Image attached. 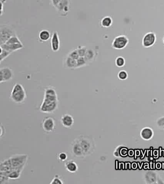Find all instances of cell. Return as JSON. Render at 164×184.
I'll return each instance as SVG.
<instances>
[{
    "label": "cell",
    "mask_w": 164,
    "mask_h": 184,
    "mask_svg": "<svg viewBox=\"0 0 164 184\" xmlns=\"http://www.w3.org/2000/svg\"><path fill=\"white\" fill-rule=\"evenodd\" d=\"M77 139L80 142L86 157L94 152L95 148V142L91 136L81 135Z\"/></svg>",
    "instance_id": "obj_1"
},
{
    "label": "cell",
    "mask_w": 164,
    "mask_h": 184,
    "mask_svg": "<svg viewBox=\"0 0 164 184\" xmlns=\"http://www.w3.org/2000/svg\"><path fill=\"white\" fill-rule=\"evenodd\" d=\"M11 100L16 104L23 103L27 98L26 91L22 84L16 83L10 94Z\"/></svg>",
    "instance_id": "obj_2"
},
{
    "label": "cell",
    "mask_w": 164,
    "mask_h": 184,
    "mask_svg": "<svg viewBox=\"0 0 164 184\" xmlns=\"http://www.w3.org/2000/svg\"><path fill=\"white\" fill-rule=\"evenodd\" d=\"M16 35L13 28L9 25H3L0 27V45L4 44L12 37Z\"/></svg>",
    "instance_id": "obj_3"
},
{
    "label": "cell",
    "mask_w": 164,
    "mask_h": 184,
    "mask_svg": "<svg viewBox=\"0 0 164 184\" xmlns=\"http://www.w3.org/2000/svg\"><path fill=\"white\" fill-rule=\"evenodd\" d=\"M13 169L25 167L28 160V155L26 154H16L9 158Z\"/></svg>",
    "instance_id": "obj_4"
},
{
    "label": "cell",
    "mask_w": 164,
    "mask_h": 184,
    "mask_svg": "<svg viewBox=\"0 0 164 184\" xmlns=\"http://www.w3.org/2000/svg\"><path fill=\"white\" fill-rule=\"evenodd\" d=\"M70 152L74 158L77 159H83L86 157L82 148L77 139H75L71 143Z\"/></svg>",
    "instance_id": "obj_5"
},
{
    "label": "cell",
    "mask_w": 164,
    "mask_h": 184,
    "mask_svg": "<svg viewBox=\"0 0 164 184\" xmlns=\"http://www.w3.org/2000/svg\"><path fill=\"white\" fill-rule=\"evenodd\" d=\"M58 101H51L44 98L40 110L42 113L50 114L56 111L58 108Z\"/></svg>",
    "instance_id": "obj_6"
},
{
    "label": "cell",
    "mask_w": 164,
    "mask_h": 184,
    "mask_svg": "<svg viewBox=\"0 0 164 184\" xmlns=\"http://www.w3.org/2000/svg\"><path fill=\"white\" fill-rule=\"evenodd\" d=\"M69 0H61L55 8L60 16L65 17L69 12Z\"/></svg>",
    "instance_id": "obj_7"
},
{
    "label": "cell",
    "mask_w": 164,
    "mask_h": 184,
    "mask_svg": "<svg viewBox=\"0 0 164 184\" xmlns=\"http://www.w3.org/2000/svg\"><path fill=\"white\" fill-rule=\"evenodd\" d=\"M13 77V70L9 67H3L0 69V82L2 83L10 81Z\"/></svg>",
    "instance_id": "obj_8"
},
{
    "label": "cell",
    "mask_w": 164,
    "mask_h": 184,
    "mask_svg": "<svg viewBox=\"0 0 164 184\" xmlns=\"http://www.w3.org/2000/svg\"><path fill=\"white\" fill-rule=\"evenodd\" d=\"M41 126L42 129L45 132L47 133L51 132L55 129L56 122L53 117H45L42 120Z\"/></svg>",
    "instance_id": "obj_9"
},
{
    "label": "cell",
    "mask_w": 164,
    "mask_h": 184,
    "mask_svg": "<svg viewBox=\"0 0 164 184\" xmlns=\"http://www.w3.org/2000/svg\"><path fill=\"white\" fill-rule=\"evenodd\" d=\"M129 40L125 36L117 37L113 42L112 46L115 49H120L124 48L128 44Z\"/></svg>",
    "instance_id": "obj_10"
},
{
    "label": "cell",
    "mask_w": 164,
    "mask_h": 184,
    "mask_svg": "<svg viewBox=\"0 0 164 184\" xmlns=\"http://www.w3.org/2000/svg\"><path fill=\"white\" fill-rule=\"evenodd\" d=\"M51 50L53 52H58L60 49V41L59 35L56 31H55L52 34L50 42Z\"/></svg>",
    "instance_id": "obj_11"
},
{
    "label": "cell",
    "mask_w": 164,
    "mask_h": 184,
    "mask_svg": "<svg viewBox=\"0 0 164 184\" xmlns=\"http://www.w3.org/2000/svg\"><path fill=\"white\" fill-rule=\"evenodd\" d=\"M156 40V35L153 32H149L144 37L142 40V44L145 47H150L154 45Z\"/></svg>",
    "instance_id": "obj_12"
},
{
    "label": "cell",
    "mask_w": 164,
    "mask_h": 184,
    "mask_svg": "<svg viewBox=\"0 0 164 184\" xmlns=\"http://www.w3.org/2000/svg\"><path fill=\"white\" fill-rule=\"evenodd\" d=\"M61 124L66 128H70L73 126L74 119L71 115L66 114L62 116L60 119Z\"/></svg>",
    "instance_id": "obj_13"
},
{
    "label": "cell",
    "mask_w": 164,
    "mask_h": 184,
    "mask_svg": "<svg viewBox=\"0 0 164 184\" xmlns=\"http://www.w3.org/2000/svg\"><path fill=\"white\" fill-rule=\"evenodd\" d=\"M44 99L51 101H58L57 94L54 88H47L45 89Z\"/></svg>",
    "instance_id": "obj_14"
},
{
    "label": "cell",
    "mask_w": 164,
    "mask_h": 184,
    "mask_svg": "<svg viewBox=\"0 0 164 184\" xmlns=\"http://www.w3.org/2000/svg\"><path fill=\"white\" fill-rule=\"evenodd\" d=\"M0 47L5 49L6 51L10 52L13 53V52L22 49L24 47V45L22 43L15 44H4L0 46Z\"/></svg>",
    "instance_id": "obj_15"
},
{
    "label": "cell",
    "mask_w": 164,
    "mask_h": 184,
    "mask_svg": "<svg viewBox=\"0 0 164 184\" xmlns=\"http://www.w3.org/2000/svg\"><path fill=\"white\" fill-rule=\"evenodd\" d=\"M65 167L69 173H75L78 170V166L72 160L66 161L65 164Z\"/></svg>",
    "instance_id": "obj_16"
},
{
    "label": "cell",
    "mask_w": 164,
    "mask_h": 184,
    "mask_svg": "<svg viewBox=\"0 0 164 184\" xmlns=\"http://www.w3.org/2000/svg\"><path fill=\"white\" fill-rule=\"evenodd\" d=\"M24 168L25 167H22L13 170L8 175V178L9 179H12V180L19 179V178H20L21 174L22 171L24 170Z\"/></svg>",
    "instance_id": "obj_17"
},
{
    "label": "cell",
    "mask_w": 164,
    "mask_h": 184,
    "mask_svg": "<svg viewBox=\"0 0 164 184\" xmlns=\"http://www.w3.org/2000/svg\"><path fill=\"white\" fill-rule=\"evenodd\" d=\"M64 65L68 69H76L77 60L67 56L64 61Z\"/></svg>",
    "instance_id": "obj_18"
},
{
    "label": "cell",
    "mask_w": 164,
    "mask_h": 184,
    "mask_svg": "<svg viewBox=\"0 0 164 184\" xmlns=\"http://www.w3.org/2000/svg\"><path fill=\"white\" fill-rule=\"evenodd\" d=\"M38 37L40 42H46L51 38V33L48 30H42L40 32Z\"/></svg>",
    "instance_id": "obj_19"
},
{
    "label": "cell",
    "mask_w": 164,
    "mask_h": 184,
    "mask_svg": "<svg viewBox=\"0 0 164 184\" xmlns=\"http://www.w3.org/2000/svg\"><path fill=\"white\" fill-rule=\"evenodd\" d=\"M95 53L93 49H87L85 55L84 57L87 62V64H89L90 63L93 61L95 57Z\"/></svg>",
    "instance_id": "obj_20"
},
{
    "label": "cell",
    "mask_w": 164,
    "mask_h": 184,
    "mask_svg": "<svg viewBox=\"0 0 164 184\" xmlns=\"http://www.w3.org/2000/svg\"><path fill=\"white\" fill-rule=\"evenodd\" d=\"M112 24V19L109 17H105L102 19L101 25L103 27H109Z\"/></svg>",
    "instance_id": "obj_21"
},
{
    "label": "cell",
    "mask_w": 164,
    "mask_h": 184,
    "mask_svg": "<svg viewBox=\"0 0 164 184\" xmlns=\"http://www.w3.org/2000/svg\"><path fill=\"white\" fill-rule=\"evenodd\" d=\"M1 49V52H0V63H2V62L5 60L6 58H8V57L12 54L11 52H8V51H6L5 49L2 48L0 47Z\"/></svg>",
    "instance_id": "obj_22"
},
{
    "label": "cell",
    "mask_w": 164,
    "mask_h": 184,
    "mask_svg": "<svg viewBox=\"0 0 164 184\" xmlns=\"http://www.w3.org/2000/svg\"><path fill=\"white\" fill-rule=\"evenodd\" d=\"M88 64H87V62H86L84 57H80V58L77 60L76 69L84 67V66H86Z\"/></svg>",
    "instance_id": "obj_23"
},
{
    "label": "cell",
    "mask_w": 164,
    "mask_h": 184,
    "mask_svg": "<svg viewBox=\"0 0 164 184\" xmlns=\"http://www.w3.org/2000/svg\"><path fill=\"white\" fill-rule=\"evenodd\" d=\"M21 43H22L20 40L19 38L17 36V35H15L10 38L5 44H15Z\"/></svg>",
    "instance_id": "obj_24"
},
{
    "label": "cell",
    "mask_w": 164,
    "mask_h": 184,
    "mask_svg": "<svg viewBox=\"0 0 164 184\" xmlns=\"http://www.w3.org/2000/svg\"><path fill=\"white\" fill-rule=\"evenodd\" d=\"M67 56L76 60H77L80 57V55L78 54L77 49H74L70 51Z\"/></svg>",
    "instance_id": "obj_25"
},
{
    "label": "cell",
    "mask_w": 164,
    "mask_h": 184,
    "mask_svg": "<svg viewBox=\"0 0 164 184\" xmlns=\"http://www.w3.org/2000/svg\"><path fill=\"white\" fill-rule=\"evenodd\" d=\"M87 47L85 46H78L77 48V52L80 57H84L87 51Z\"/></svg>",
    "instance_id": "obj_26"
},
{
    "label": "cell",
    "mask_w": 164,
    "mask_h": 184,
    "mask_svg": "<svg viewBox=\"0 0 164 184\" xmlns=\"http://www.w3.org/2000/svg\"><path fill=\"white\" fill-rule=\"evenodd\" d=\"M63 183L64 182L58 175H56L50 182L51 184H63Z\"/></svg>",
    "instance_id": "obj_27"
},
{
    "label": "cell",
    "mask_w": 164,
    "mask_h": 184,
    "mask_svg": "<svg viewBox=\"0 0 164 184\" xmlns=\"http://www.w3.org/2000/svg\"><path fill=\"white\" fill-rule=\"evenodd\" d=\"M125 60L124 58L122 57H118L117 59H116V65L118 66V67H122L124 66L125 64Z\"/></svg>",
    "instance_id": "obj_28"
},
{
    "label": "cell",
    "mask_w": 164,
    "mask_h": 184,
    "mask_svg": "<svg viewBox=\"0 0 164 184\" xmlns=\"http://www.w3.org/2000/svg\"><path fill=\"white\" fill-rule=\"evenodd\" d=\"M67 158V155L65 152H61L58 155V159L60 161L64 162L66 160Z\"/></svg>",
    "instance_id": "obj_29"
},
{
    "label": "cell",
    "mask_w": 164,
    "mask_h": 184,
    "mask_svg": "<svg viewBox=\"0 0 164 184\" xmlns=\"http://www.w3.org/2000/svg\"><path fill=\"white\" fill-rule=\"evenodd\" d=\"M119 77L120 79L124 80L127 78V74L126 72L121 71L119 72Z\"/></svg>",
    "instance_id": "obj_30"
},
{
    "label": "cell",
    "mask_w": 164,
    "mask_h": 184,
    "mask_svg": "<svg viewBox=\"0 0 164 184\" xmlns=\"http://www.w3.org/2000/svg\"><path fill=\"white\" fill-rule=\"evenodd\" d=\"M61 0H51V4L55 7Z\"/></svg>",
    "instance_id": "obj_31"
},
{
    "label": "cell",
    "mask_w": 164,
    "mask_h": 184,
    "mask_svg": "<svg viewBox=\"0 0 164 184\" xmlns=\"http://www.w3.org/2000/svg\"><path fill=\"white\" fill-rule=\"evenodd\" d=\"M6 1V0H1V16H2L3 13V4H4V2Z\"/></svg>",
    "instance_id": "obj_32"
},
{
    "label": "cell",
    "mask_w": 164,
    "mask_h": 184,
    "mask_svg": "<svg viewBox=\"0 0 164 184\" xmlns=\"http://www.w3.org/2000/svg\"><path fill=\"white\" fill-rule=\"evenodd\" d=\"M4 127L1 125V134H0V136H1V137H2L4 135Z\"/></svg>",
    "instance_id": "obj_33"
},
{
    "label": "cell",
    "mask_w": 164,
    "mask_h": 184,
    "mask_svg": "<svg viewBox=\"0 0 164 184\" xmlns=\"http://www.w3.org/2000/svg\"><path fill=\"white\" fill-rule=\"evenodd\" d=\"M163 41H164V39H163Z\"/></svg>",
    "instance_id": "obj_34"
}]
</instances>
